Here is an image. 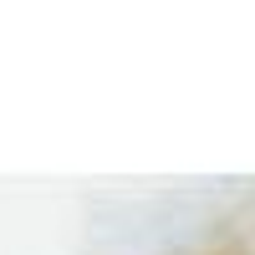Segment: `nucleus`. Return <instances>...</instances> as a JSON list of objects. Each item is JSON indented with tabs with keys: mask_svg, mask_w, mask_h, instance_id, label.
Returning <instances> with one entry per match:
<instances>
[]
</instances>
